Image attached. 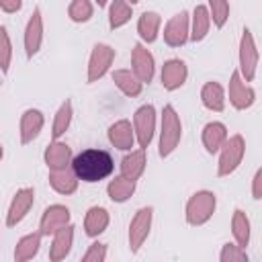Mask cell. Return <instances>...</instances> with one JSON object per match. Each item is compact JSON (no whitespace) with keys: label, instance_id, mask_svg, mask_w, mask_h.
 Listing matches in <instances>:
<instances>
[{"label":"cell","instance_id":"6da1fadb","mask_svg":"<svg viewBox=\"0 0 262 262\" xmlns=\"http://www.w3.org/2000/svg\"><path fill=\"white\" fill-rule=\"evenodd\" d=\"M70 168L78 180L94 184V182H100L113 174L115 162H113V156L108 151L90 147V149H84L78 156H74Z\"/></svg>","mask_w":262,"mask_h":262},{"label":"cell","instance_id":"7a4b0ae2","mask_svg":"<svg viewBox=\"0 0 262 262\" xmlns=\"http://www.w3.org/2000/svg\"><path fill=\"white\" fill-rule=\"evenodd\" d=\"M182 139V123L172 104H166L162 108V119H160V143H158V154L160 158H168L176 151L178 143Z\"/></svg>","mask_w":262,"mask_h":262},{"label":"cell","instance_id":"3957f363","mask_svg":"<svg viewBox=\"0 0 262 262\" xmlns=\"http://www.w3.org/2000/svg\"><path fill=\"white\" fill-rule=\"evenodd\" d=\"M215 209H217L215 192H211V190H196L194 194H190V199L186 201V207H184L186 223L192 225V227H201V225L211 221Z\"/></svg>","mask_w":262,"mask_h":262},{"label":"cell","instance_id":"277c9868","mask_svg":"<svg viewBox=\"0 0 262 262\" xmlns=\"http://www.w3.org/2000/svg\"><path fill=\"white\" fill-rule=\"evenodd\" d=\"M217 154H219L217 176H221V178L229 176L239 168V164H242V160L246 156V139L239 133H235V135L227 137V141L221 145V149Z\"/></svg>","mask_w":262,"mask_h":262},{"label":"cell","instance_id":"5b68a950","mask_svg":"<svg viewBox=\"0 0 262 262\" xmlns=\"http://www.w3.org/2000/svg\"><path fill=\"white\" fill-rule=\"evenodd\" d=\"M258 47H256V41H254V35L250 29H244L242 31V37H239V49H237V61H239V68H237V74L242 76V80L248 84L256 78V72H258Z\"/></svg>","mask_w":262,"mask_h":262},{"label":"cell","instance_id":"8992f818","mask_svg":"<svg viewBox=\"0 0 262 262\" xmlns=\"http://www.w3.org/2000/svg\"><path fill=\"white\" fill-rule=\"evenodd\" d=\"M133 133H135V143L139 149H147L156 135V108L154 104H143L135 111L133 115Z\"/></svg>","mask_w":262,"mask_h":262},{"label":"cell","instance_id":"52a82bcc","mask_svg":"<svg viewBox=\"0 0 262 262\" xmlns=\"http://www.w3.org/2000/svg\"><path fill=\"white\" fill-rule=\"evenodd\" d=\"M151 221H154V209L151 207H141L131 217V223H129V250H131V254H137L141 250V246L145 244V239L151 231Z\"/></svg>","mask_w":262,"mask_h":262},{"label":"cell","instance_id":"ba28073f","mask_svg":"<svg viewBox=\"0 0 262 262\" xmlns=\"http://www.w3.org/2000/svg\"><path fill=\"white\" fill-rule=\"evenodd\" d=\"M115 49L108 45V43H96L90 51V57H88V72H86V80L88 84L92 82H98L113 66L115 61Z\"/></svg>","mask_w":262,"mask_h":262},{"label":"cell","instance_id":"9c48e42d","mask_svg":"<svg viewBox=\"0 0 262 262\" xmlns=\"http://www.w3.org/2000/svg\"><path fill=\"white\" fill-rule=\"evenodd\" d=\"M190 33V14L186 10L176 12L164 27V43L168 47H182L188 41Z\"/></svg>","mask_w":262,"mask_h":262},{"label":"cell","instance_id":"30bf717a","mask_svg":"<svg viewBox=\"0 0 262 262\" xmlns=\"http://www.w3.org/2000/svg\"><path fill=\"white\" fill-rule=\"evenodd\" d=\"M33 203H35V190L31 186L18 188L8 205V211H6V227H16L29 215Z\"/></svg>","mask_w":262,"mask_h":262},{"label":"cell","instance_id":"8fae6325","mask_svg":"<svg viewBox=\"0 0 262 262\" xmlns=\"http://www.w3.org/2000/svg\"><path fill=\"white\" fill-rule=\"evenodd\" d=\"M131 72L141 84H149L156 74V61L143 43H135L131 49Z\"/></svg>","mask_w":262,"mask_h":262},{"label":"cell","instance_id":"7c38bea8","mask_svg":"<svg viewBox=\"0 0 262 262\" xmlns=\"http://www.w3.org/2000/svg\"><path fill=\"white\" fill-rule=\"evenodd\" d=\"M225 96H229L231 106L237 108V111H246V108H250L256 102V90L242 80L237 70L229 78V86H227V94Z\"/></svg>","mask_w":262,"mask_h":262},{"label":"cell","instance_id":"4fadbf2b","mask_svg":"<svg viewBox=\"0 0 262 262\" xmlns=\"http://www.w3.org/2000/svg\"><path fill=\"white\" fill-rule=\"evenodd\" d=\"M70 219H72V213L66 205H49L39 219V233L53 235L57 229L70 225Z\"/></svg>","mask_w":262,"mask_h":262},{"label":"cell","instance_id":"5bb4252c","mask_svg":"<svg viewBox=\"0 0 262 262\" xmlns=\"http://www.w3.org/2000/svg\"><path fill=\"white\" fill-rule=\"evenodd\" d=\"M186 78H188V68H186V63L182 59L172 57V59L164 61L162 72H160V80H162L164 90L174 92V90L182 88L184 82H186Z\"/></svg>","mask_w":262,"mask_h":262},{"label":"cell","instance_id":"9a60e30c","mask_svg":"<svg viewBox=\"0 0 262 262\" xmlns=\"http://www.w3.org/2000/svg\"><path fill=\"white\" fill-rule=\"evenodd\" d=\"M72 160H74V154H72V147L66 141H51L43 151V162H45L49 172L70 168Z\"/></svg>","mask_w":262,"mask_h":262},{"label":"cell","instance_id":"2e32d148","mask_svg":"<svg viewBox=\"0 0 262 262\" xmlns=\"http://www.w3.org/2000/svg\"><path fill=\"white\" fill-rule=\"evenodd\" d=\"M43 43V16H41V8H35L31 18L27 20L25 27V53L27 57H35L41 49Z\"/></svg>","mask_w":262,"mask_h":262},{"label":"cell","instance_id":"e0dca14e","mask_svg":"<svg viewBox=\"0 0 262 262\" xmlns=\"http://www.w3.org/2000/svg\"><path fill=\"white\" fill-rule=\"evenodd\" d=\"M43 125H45V117L39 108H27L23 115H20V123H18V133H20V143L27 145V143H33L39 133L43 131Z\"/></svg>","mask_w":262,"mask_h":262},{"label":"cell","instance_id":"ac0fdd59","mask_svg":"<svg viewBox=\"0 0 262 262\" xmlns=\"http://www.w3.org/2000/svg\"><path fill=\"white\" fill-rule=\"evenodd\" d=\"M108 141L113 147L121 149V151H131V147L135 145V133H133V125L127 119H119L108 127Z\"/></svg>","mask_w":262,"mask_h":262},{"label":"cell","instance_id":"d6986e66","mask_svg":"<svg viewBox=\"0 0 262 262\" xmlns=\"http://www.w3.org/2000/svg\"><path fill=\"white\" fill-rule=\"evenodd\" d=\"M74 246V225H66L53 233L51 246H49V262H61L68 258Z\"/></svg>","mask_w":262,"mask_h":262},{"label":"cell","instance_id":"ffe728a7","mask_svg":"<svg viewBox=\"0 0 262 262\" xmlns=\"http://www.w3.org/2000/svg\"><path fill=\"white\" fill-rule=\"evenodd\" d=\"M229 133H227V127L221 123V121H211L203 127L201 131V141H203V147L207 154H217L221 149V145L227 141Z\"/></svg>","mask_w":262,"mask_h":262},{"label":"cell","instance_id":"44dd1931","mask_svg":"<svg viewBox=\"0 0 262 262\" xmlns=\"http://www.w3.org/2000/svg\"><path fill=\"white\" fill-rule=\"evenodd\" d=\"M145 166H147V156H145V149H133L129 154L123 156L121 160V176L127 178V180H133L137 182L143 172H145Z\"/></svg>","mask_w":262,"mask_h":262},{"label":"cell","instance_id":"7402d4cb","mask_svg":"<svg viewBox=\"0 0 262 262\" xmlns=\"http://www.w3.org/2000/svg\"><path fill=\"white\" fill-rule=\"evenodd\" d=\"M108 223H111V215H108V211L104 207H96L94 205L84 215V231H86L88 237H98L100 233H104Z\"/></svg>","mask_w":262,"mask_h":262},{"label":"cell","instance_id":"603a6c76","mask_svg":"<svg viewBox=\"0 0 262 262\" xmlns=\"http://www.w3.org/2000/svg\"><path fill=\"white\" fill-rule=\"evenodd\" d=\"M225 88L219 84V82H205L203 88H201V102L205 108L213 111V113H221L225 108Z\"/></svg>","mask_w":262,"mask_h":262},{"label":"cell","instance_id":"cb8c5ba5","mask_svg":"<svg viewBox=\"0 0 262 262\" xmlns=\"http://www.w3.org/2000/svg\"><path fill=\"white\" fill-rule=\"evenodd\" d=\"M209 29H211V18H209L207 4H196L192 8V14H190V33H188V39L194 41V43H199V41H203L209 35Z\"/></svg>","mask_w":262,"mask_h":262},{"label":"cell","instance_id":"d4e9b609","mask_svg":"<svg viewBox=\"0 0 262 262\" xmlns=\"http://www.w3.org/2000/svg\"><path fill=\"white\" fill-rule=\"evenodd\" d=\"M160 27H162V16L154 10H145L137 18V35L143 43H154L160 35Z\"/></svg>","mask_w":262,"mask_h":262},{"label":"cell","instance_id":"484cf974","mask_svg":"<svg viewBox=\"0 0 262 262\" xmlns=\"http://www.w3.org/2000/svg\"><path fill=\"white\" fill-rule=\"evenodd\" d=\"M41 237L43 235L39 231H33V233L23 235L16 242V246H14V262H29V260H33L39 254Z\"/></svg>","mask_w":262,"mask_h":262},{"label":"cell","instance_id":"4316f807","mask_svg":"<svg viewBox=\"0 0 262 262\" xmlns=\"http://www.w3.org/2000/svg\"><path fill=\"white\" fill-rule=\"evenodd\" d=\"M49 184L51 188L57 192V194H74L78 190V184L80 180L76 178V174L72 172V168H66V170H57V172H49Z\"/></svg>","mask_w":262,"mask_h":262},{"label":"cell","instance_id":"83f0119b","mask_svg":"<svg viewBox=\"0 0 262 262\" xmlns=\"http://www.w3.org/2000/svg\"><path fill=\"white\" fill-rule=\"evenodd\" d=\"M72 119H74V104H72L70 98H66L59 104V108L55 111V117H53V123H51V137H53V141H59V137L70 129Z\"/></svg>","mask_w":262,"mask_h":262},{"label":"cell","instance_id":"f1b7e54d","mask_svg":"<svg viewBox=\"0 0 262 262\" xmlns=\"http://www.w3.org/2000/svg\"><path fill=\"white\" fill-rule=\"evenodd\" d=\"M113 82H115V86H117L125 96H129V98L139 96L141 90H143V84L135 78V74H133L131 70H115V72H113Z\"/></svg>","mask_w":262,"mask_h":262},{"label":"cell","instance_id":"f546056e","mask_svg":"<svg viewBox=\"0 0 262 262\" xmlns=\"http://www.w3.org/2000/svg\"><path fill=\"white\" fill-rule=\"evenodd\" d=\"M231 233H233V239H235V246L244 248L250 244V235H252V225H250V219L248 215L242 211V209H235L233 215H231Z\"/></svg>","mask_w":262,"mask_h":262},{"label":"cell","instance_id":"4dcf8cb0","mask_svg":"<svg viewBox=\"0 0 262 262\" xmlns=\"http://www.w3.org/2000/svg\"><path fill=\"white\" fill-rule=\"evenodd\" d=\"M135 188H137V182L127 180V178H123V176L119 174V176H115V178L108 182L106 194H108V199H111L113 203H125V201H129V199L133 196Z\"/></svg>","mask_w":262,"mask_h":262},{"label":"cell","instance_id":"1f68e13d","mask_svg":"<svg viewBox=\"0 0 262 262\" xmlns=\"http://www.w3.org/2000/svg\"><path fill=\"white\" fill-rule=\"evenodd\" d=\"M133 16V2H125V0H115L108 4V27L121 29L123 25H127Z\"/></svg>","mask_w":262,"mask_h":262},{"label":"cell","instance_id":"d6a6232c","mask_svg":"<svg viewBox=\"0 0 262 262\" xmlns=\"http://www.w3.org/2000/svg\"><path fill=\"white\" fill-rule=\"evenodd\" d=\"M94 14V4L90 0H72L68 4V16L72 23H88Z\"/></svg>","mask_w":262,"mask_h":262},{"label":"cell","instance_id":"836d02e7","mask_svg":"<svg viewBox=\"0 0 262 262\" xmlns=\"http://www.w3.org/2000/svg\"><path fill=\"white\" fill-rule=\"evenodd\" d=\"M207 10H209L211 23L217 29H221L227 23V18H229V2H225V0H211L207 4Z\"/></svg>","mask_w":262,"mask_h":262},{"label":"cell","instance_id":"e575fe53","mask_svg":"<svg viewBox=\"0 0 262 262\" xmlns=\"http://www.w3.org/2000/svg\"><path fill=\"white\" fill-rule=\"evenodd\" d=\"M10 61H12V43H10V35H8V31H6V27L0 25V72H2V74H8Z\"/></svg>","mask_w":262,"mask_h":262},{"label":"cell","instance_id":"d590c367","mask_svg":"<svg viewBox=\"0 0 262 262\" xmlns=\"http://www.w3.org/2000/svg\"><path fill=\"white\" fill-rule=\"evenodd\" d=\"M219 262H250V258H248L244 248H239L235 244H223L221 254H219Z\"/></svg>","mask_w":262,"mask_h":262},{"label":"cell","instance_id":"8d00e7d4","mask_svg":"<svg viewBox=\"0 0 262 262\" xmlns=\"http://www.w3.org/2000/svg\"><path fill=\"white\" fill-rule=\"evenodd\" d=\"M104 260H106V244L102 242L90 244L82 256V262H104Z\"/></svg>","mask_w":262,"mask_h":262},{"label":"cell","instance_id":"74e56055","mask_svg":"<svg viewBox=\"0 0 262 262\" xmlns=\"http://www.w3.org/2000/svg\"><path fill=\"white\" fill-rule=\"evenodd\" d=\"M252 196L256 201L262 199V168H258L256 174H254V178H252Z\"/></svg>","mask_w":262,"mask_h":262},{"label":"cell","instance_id":"f35d334b","mask_svg":"<svg viewBox=\"0 0 262 262\" xmlns=\"http://www.w3.org/2000/svg\"><path fill=\"white\" fill-rule=\"evenodd\" d=\"M23 8V2L20 0H0V10L12 14V12H18Z\"/></svg>","mask_w":262,"mask_h":262},{"label":"cell","instance_id":"ab89813d","mask_svg":"<svg viewBox=\"0 0 262 262\" xmlns=\"http://www.w3.org/2000/svg\"><path fill=\"white\" fill-rule=\"evenodd\" d=\"M2 158H4V145L0 143V160H2Z\"/></svg>","mask_w":262,"mask_h":262}]
</instances>
